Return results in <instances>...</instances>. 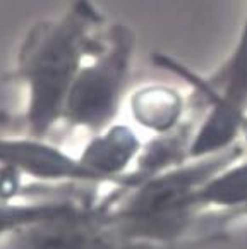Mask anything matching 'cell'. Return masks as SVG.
Instances as JSON below:
<instances>
[{
    "mask_svg": "<svg viewBox=\"0 0 247 249\" xmlns=\"http://www.w3.org/2000/svg\"><path fill=\"white\" fill-rule=\"evenodd\" d=\"M108 22L93 0H74L60 16L29 28L7 76L26 91L22 134L48 140L62 124L72 81L103 48Z\"/></svg>",
    "mask_w": 247,
    "mask_h": 249,
    "instance_id": "1",
    "label": "cell"
},
{
    "mask_svg": "<svg viewBox=\"0 0 247 249\" xmlns=\"http://www.w3.org/2000/svg\"><path fill=\"white\" fill-rule=\"evenodd\" d=\"M191 88L197 115L187 160L220 153L242 141L247 129V7L230 53L210 76L193 72L167 55L155 57Z\"/></svg>",
    "mask_w": 247,
    "mask_h": 249,
    "instance_id": "2",
    "label": "cell"
},
{
    "mask_svg": "<svg viewBox=\"0 0 247 249\" xmlns=\"http://www.w3.org/2000/svg\"><path fill=\"white\" fill-rule=\"evenodd\" d=\"M138 50L136 31L125 22H108L103 48L84 62L66 98L62 124L95 134L112 125L125 102Z\"/></svg>",
    "mask_w": 247,
    "mask_h": 249,
    "instance_id": "3",
    "label": "cell"
},
{
    "mask_svg": "<svg viewBox=\"0 0 247 249\" xmlns=\"http://www.w3.org/2000/svg\"><path fill=\"white\" fill-rule=\"evenodd\" d=\"M108 198L76 201L57 215L9 235L0 249H177L124 237L108 218Z\"/></svg>",
    "mask_w": 247,
    "mask_h": 249,
    "instance_id": "4",
    "label": "cell"
},
{
    "mask_svg": "<svg viewBox=\"0 0 247 249\" xmlns=\"http://www.w3.org/2000/svg\"><path fill=\"white\" fill-rule=\"evenodd\" d=\"M0 167L18 174L28 182L103 186L98 176L88 170L77 155H71L55 143L22 132H0Z\"/></svg>",
    "mask_w": 247,
    "mask_h": 249,
    "instance_id": "5",
    "label": "cell"
},
{
    "mask_svg": "<svg viewBox=\"0 0 247 249\" xmlns=\"http://www.w3.org/2000/svg\"><path fill=\"white\" fill-rule=\"evenodd\" d=\"M142 141L136 127L113 122L112 125L91 134L77 158L88 170L98 176L108 186H134L144 179V174L136 170Z\"/></svg>",
    "mask_w": 247,
    "mask_h": 249,
    "instance_id": "6",
    "label": "cell"
},
{
    "mask_svg": "<svg viewBox=\"0 0 247 249\" xmlns=\"http://www.w3.org/2000/svg\"><path fill=\"white\" fill-rule=\"evenodd\" d=\"M127 107L134 124L153 136L174 132L191 119H197L193 114L191 95L163 83L139 86L129 95Z\"/></svg>",
    "mask_w": 247,
    "mask_h": 249,
    "instance_id": "7",
    "label": "cell"
},
{
    "mask_svg": "<svg viewBox=\"0 0 247 249\" xmlns=\"http://www.w3.org/2000/svg\"><path fill=\"white\" fill-rule=\"evenodd\" d=\"M193 203L199 213H220L230 224L247 218V153L208 177Z\"/></svg>",
    "mask_w": 247,
    "mask_h": 249,
    "instance_id": "8",
    "label": "cell"
},
{
    "mask_svg": "<svg viewBox=\"0 0 247 249\" xmlns=\"http://www.w3.org/2000/svg\"><path fill=\"white\" fill-rule=\"evenodd\" d=\"M76 201L86 199H36V201H12L0 198V244L21 229L41 222L69 208Z\"/></svg>",
    "mask_w": 247,
    "mask_h": 249,
    "instance_id": "9",
    "label": "cell"
},
{
    "mask_svg": "<svg viewBox=\"0 0 247 249\" xmlns=\"http://www.w3.org/2000/svg\"><path fill=\"white\" fill-rule=\"evenodd\" d=\"M242 144H244V148H246V151H247V129L244 131V134H242Z\"/></svg>",
    "mask_w": 247,
    "mask_h": 249,
    "instance_id": "10",
    "label": "cell"
}]
</instances>
